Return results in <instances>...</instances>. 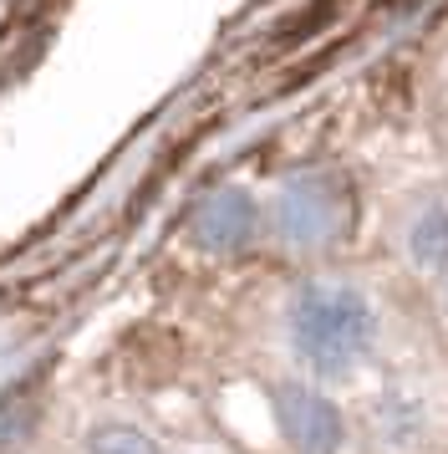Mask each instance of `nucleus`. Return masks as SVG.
Instances as JSON below:
<instances>
[{"instance_id":"6","label":"nucleus","mask_w":448,"mask_h":454,"mask_svg":"<svg viewBox=\"0 0 448 454\" xmlns=\"http://www.w3.org/2000/svg\"><path fill=\"white\" fill-rule=\"evenodd\" d=\"M87 454H158V450H153V439H148V434L127 429V424H107V429L92 434Z\"/></svg>"},{"instance_id":"4","label":"nucleus","mask_w":448,"mask_h":454,"mask_svg":"<svg viewBox=\"0 0 448 454\" xmlns=\"http://www.w3.org/2000/svg\"><path fill=\"white\" fill-rule=\"evenodd\" d=\"M398 246H403L407 266L423 270V276L448 270V189H428L403 209Z\"/></svg>"},{"instance_id":"2","label":"nucleus","mask_w":448,"mask_h":454,"mask_svg":"<svg viewBox=\"0 0 448 454\" xmlns=\"http://www.w3.org/2000/svg\"><path fill=\"white\" fill-rule=\"evenodd\" d=\"M346 220H351V200H346V184L331 168L290 174L270 200V230L290 255L331 250L346 235Z\"/></svg>"},{"instance_id":"3","label":"nucleus","mask_w":448,"mask_h":454,"mask_svg":"<svg viewBox=\"0 0 448 454\" xmlns=\"http://www.w3.org/2000/svg\"><path fill=\"white\" fill-rule=\"evenodd\" d=\"M275 419H281L285 444L296 454H336L346 439L342 409L305 383H290V388L275 393Z\"/></svg>"},{"instance_id":"1","label":"nucleus","mask_w":448,"mask_h":454,"mask_svg":"<svg viewBox=\"0 0 448 454\" xmlns=\"http://www.w3.org/2000/svg\"><path fill=\"white\" fill-rule=\"evenodd\" d=\"M285 342L316 378H346L377 348V311L351 281H311L285 307Z\"/></svg>"},{"instance_id":"5","label":"nucleus","mask_w":448,"mask_h":454,"mask_svg":"<svg viewBox=\"0 0 448 454\" xmlns=\"http://www.w3.org/2000/svg\"><path fill=\"white\" fill-rule=\"evenodd\" d=\"M260 225V209L255 200L244 194V189H220V194H209L194 215V235H199L204 250H244L250 246V235Z\"/></svg>"}]
</instances>
